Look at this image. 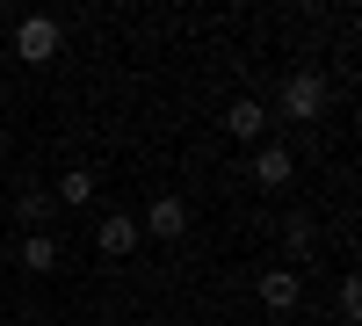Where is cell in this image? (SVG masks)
Listing matches in <instances>:
<instances>
[{
  "instance_id": "obj_1",
  "label": "cell",
  "mask_w": 362,
  "mask_h": 326,
  "mask_svg": "<svg viewBox=\"0 0 362 326\" xmlns=\"http://www.w3.org/2000/svg\"><path fill=\"white\" fill-rule=\"evenodd\" d=\"M319 109H326V73H290L283 80V116H290V124H319Z\"/></svg>"
},
{
  "instance_id": "obj_2",
  "label": "cell",
  "mask_w": 362,
  "mask_h": 326,
  "mask_svg": "<svg viewBox=\"0 0 362 326\" xmlns=\"http://www.w3.org/2000/svg\"><path fill=\"white\" fill-rule=\"evenodd\" d=\"M58 44H66V29H58L51 15H22V22H15V51L29 58V66H51Z\"/></svg>"
},
{
  "instance_id": "obj_3",
  "label": "cell",
  "mask_w": 362,
  "mask_h": 326,
  "mask_svg": "<svg viewBox=\"0 0 362 326\" xmlns=\"http://www.w3.org/2000/svg\"><path fill=\"white\" fill-rule=\"evenodd\" d=\"M138 240H145V232H138V218H131V211H109V218L95 225V247H102L109 261H124V254H131Z\"/></svg>"
},
{
  "instance_id": "obj_4",
  "label": "cell",
  "mask_w": 362,
  "mask_h": 326,
  "mask_svg": "<svg viewBox=\"0 0 362 326\" xmlns=\"http://www.w3.org/2000/svg\"><path fill=\"white\" fill-rule=\"evenodd\" d=\"M145 240H181V232H189V203H181V196H160L153 203V211H145Z\"/></svg>"
},
{
  "instance_id": "obj_5",
  "label": "cell",
  "mask_w": 362,
  "mask_h": 326,
  "mask_svg": "<svg viewBox=\"0 0 362 326\" xmlns=\"http://www.w3.org/2000/svg\"><path fill=\"white\" fill-rule=\"evenodd\" d=\"M261 124H268V109H261V102H254V95H239V102H232V109H225V131H232V138H247V145H254V138H261Z\"/></svg>"
},
{
  "instance_id": "obj_6",
  "label": "cell",
  "mask_w": 362,
  "mask_h": 326,
  "mask_svg": "<svg viewBox=\"0 0 362 326\" xmlns=\"http://www.w3.org/2000/svg\"><path fill=\"white\" fill-rule=\"evenodd\" d=\"M22 269L29 276H51L58 269V240H51V232H22Z\"/></svg>"
},
{
  "instance_id": "obj_7",
  "label": "cell",
  "mask_w": 362,
  "mask_h": 326,
  "mask_svg": "<svg viewBox=\"0 0 362 326\" xmlns=\"http://www.w3.org/2000/svg\"><path fill=\"white\" fill-rule=\"evenodd\" d=\"M261 305H268V312H297V276H290V269H268V276H261Z\"/></svg>"
},
{
  "instance_id": "obj_8",
  "label": "cell",
  "mask_w": 362,
  "mask_h": 326,
  "mask_svg": "<svg viewBox=\"0 0 362 326\" xmlns=\"http://www.w3.org/2000/svg\"><path fill=\"white\" fill-rule=\"evenodd\" d=\"M254 182L261 189H283L290 182V153H283V145H261V153H254Z\"/></svg>"
},
{
  "instance_id": "obj_9",
  "label": "cell",
  "mask_w": 362,
  "mask_h": 326,
  "mask_svg": "<svg viewBox=\"0 0 362 326\" xmlns=\"http://www.w3.org/2000/svg\"><path fill=\"white\" fill-rule=\"evenodd\" d=\"M51 211H58V196H51V189H22V203H15V218H22L29 232H44Z\"/></svg>"
},
{
  "instance_id": "obj_10",
  "label": "cell",
  "mask_w": 362,
  "mask_h": 326,
  "mask_svg": "<svg viewBox=\"0 0 362 326\" xmlns=\"http://www.w3.org/2000/svg\"><path fill=\"white\" fill-rule=\"evenodd\" d=\"M95 189H102V174H95V167H73V174H58V189H51V196H58V203H87Z\"/></svg>"
},
{
  "instance_id": "obj_11",
  "label": "cell",
  "mask_w": 362,
  "mask_h": 326,
  "mask_svg": "<svg viewBox=\"0 0 362 326\" xmlns=\"http://www.w3.org/2000/svg\"><path fill=\"white\" fill-rule=\"evenodd\" d=\"M283 247H290V254H312V218H290V225H283Z\"/></svg>"
},
{
  "instance_id": "obj_12",
  "label": "cell",
  "mask_w": 362,
  "mask_h": 326,
  "mask_svg": "<svg viewBox=\"0 0 362 326\" xmlns=\"http://www.w3.org/2000/svg\"><path fill=\"white\" fill-rule=\"evenodd\" d=\"M341 312H348V319H362V283H355V276L341 283Z\"/></svg>"
},
{
  "instance_id": "obj_13",
  "label": "cell",
  "mask_w": 362,
  "mask_h": 326,
  "mask_svg": "<svg viewBox=\"0 0 362 326\" xmlns=\"http://www.w3.org/2000/svg\"><path fill=\"white\" fill-rule=\"evenodd\" d=\"M8 326H29V319H8Z\"/></svg>"
}]
</instances>
